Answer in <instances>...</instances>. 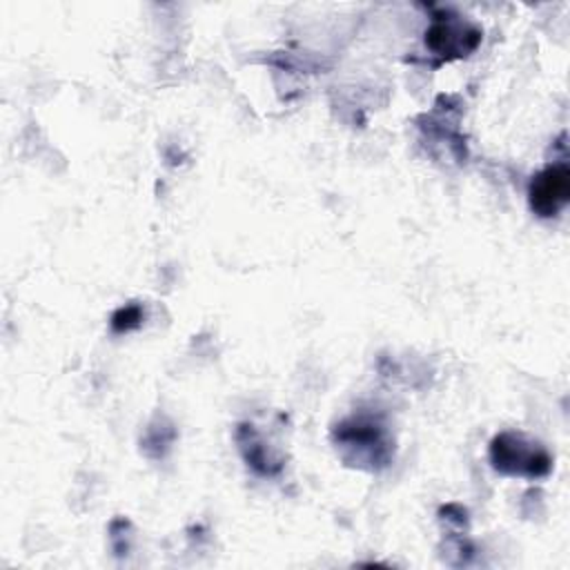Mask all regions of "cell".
I'll return each mask as SVG.
<instances>
[{"label":"cell","instance_id":"6da1fadb","mask_svg":"<svg viewBox=\"0 0 570 570\" xmlns=\"http://www.w3.org/2000/svg\"><path fill=\"white\" fill-rule=\"evenodd\" d=\"M490 461L494 470L512 476L539 479L550 472L552 459L539 445L514 432H501L490 443Z\"/></svg>","mask_w":570,"mask_h":570},{"label":"cell","instance_id":"7a4b0ae2","mask_svg":"<svg viewBox=\"0 0 570 570\" xmlns=\"http://www.w3.org/2000/svg\"><path fill=\"white\" fill-rule=\"evenodd\" d=\"M530 209L541 218L557 216L570 200V169L566 163H554L532 176L528 187Z\"/></svg>","mask_w":570,"mask_h":570},{"label":"cell","instance_id":"3957f363","mask_svg":"<svg viewBox=\"0 0 570 570\" xmlns=\"http://www.w3.org/2000/svg\"><path fill=\"white\" fill-rule=\"evenodd\" d=\"M481 40V31L468 22L456 20V16H434L430 29L425 31V45L441 58L468 56Z\"/></svg>","mask_w":570,"mask_h":570},{"label":"cell","instance_id":"277c9868","mask_svg":"<svg viewBox=\"0 0 570 570\" xmlns=\"http://www.w3.org/2000/svg\"><path fill=\"white\" fill-rule=\"evenodd\" d=\"M142 321V307L136 305V303H129V305H122L114 312L111 316V330L122 334V332H129V330H136Z\"/></svg>","mask_w":570,"mask_h":570}]
</instances>
